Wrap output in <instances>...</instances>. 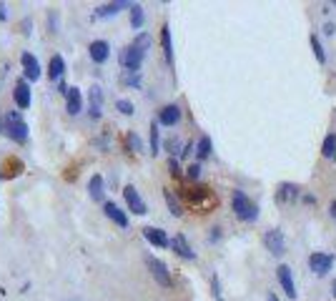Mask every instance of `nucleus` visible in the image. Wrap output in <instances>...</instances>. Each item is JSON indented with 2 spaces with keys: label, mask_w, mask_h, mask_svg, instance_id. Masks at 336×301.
Here are the masks:
<instances>
[{
  "label": "nucleus",
  "mask_w": 336,
  "mask_h": 301,
  "mask_svg": "<svg viewBox=\"0 0 336 301\" xmlns=\"http://www.w3.org/2000/svg\"><path fill=\"white\" fill-rule=\"evenodd\" d=\"M233 211H236V216L244 219V221H254V219H256V206L246 198L244 191H236V193H233Z\"/></svg>",
  "instance_id": "1"
},
{
  "label": "nucleus",
  "mask_w": 336,
  "mask_h": 301,
  "mask_svg": "<svg viewBox=\"0 0 336 301\" xmlns=\"http://www.w3.org/2000/svg\"><path fill=\"white\" fill-rule=\"evenodd\" d=\"M143 56H146V51H140L138 45H128V48L121 53V66H123L128 73H138V68H140V63H143Z\"/></svg>",
  "instance_id": "2"
},
{
  "label": "nucleus",
  "mask_w": 336,
  "mask_h": 301,
  "mask_svg": "<svg viewBox=\"0 0 336 301\" xmlns=\"http://www.w3.org/2000/svg\"><path fill=\"white\" fill-rule=\"evenodd\" d=\"M146 264H148V269H151L153 279H156L161 286H171V276H168V269H166V264H163V261H158L156 256H146Z\"/></svg>",
  "instance_id": "3"
},
{
  "label": "nucleus",
  "mask_w": 336,
  "mask_h": 301,
  "mask_svg": "<svg viewBox=\"0 0 336 301\" xmlns=\"http://www.w3.org/2000/svg\"><path fill=\"white\" fill-rule=\"evenodd\" d=\"M264 243L269 246V251L273 256H281L283 251H286V241H283V233L278 231V228H271L266 231V236H264Z\"/></svg>",
  "instance_id": "4"
},
{
  "label": "nucleus",
  "mask_w": 336,
  "mask_h": 301,
  "mask_svg": "<svg viewBox=\"0 0 336 301\" xmlns=\"http://www.w3.org/2000/svg\"><path fill=\"white\" fill-rule=\"evenodd\" d=\"M8 131H10V138H15V141H25L28 138V126L20 121L18 113L8 116Z\"/></svg>",
  "instance_id": "5"
},
{
  "label": "nucleus",
  "mask_w": 336,
  "mask_h": 301,
  "mask_svg": "<svg viewBox=\"0 0 336 301\" xmlns=\"http://www.w3.org/2000/svg\"><path fill=\"white\" fill-rule=\"evenodd\" d=\"M276 274H278V281H281V286H283L286 296H289V299H296V284H294L291 269H289L286 264H281V266L276 269Z\"/></svg>",
  "instance_id": "6"
},
{
  "label": "nucleus",
  "mask_w": 336,
  "mask_h": 301,
  "mask_svg": "<svg viewBox=\"0 0 336 301\" xmlns=\"http://www.w3.org/2000/svg\"><path fill=\"white\" fill-rule=\"evenodd\" d=\"M309 264L316 274H326L331 266H334V256L331 254H311L309 256Z\"/></svg>",
  "instance_id": "7"
},
{
  "label": "nucleus",
  "mask_w": 336,
  "mask_h": 301,
  "mask_svg": "<svg viewBox=\"0 0 336 301\" xmlns=\"http://www.w3.org/2000/svg\"><path fill=\"white\" fill-rule=\"evenodd\" d=\"M123 196H126V204H128V209L138 214V216H143L146 214V204H143V198L138 196V191H135L133 186H126L123 188Z\"/></svg>",
  "instance_id": "8"
},
{
  "label": "nucleus",
  "mask_w": 336,
  "mask_h": 301,
  "mask_svg": "<svg viewBox=\"0 0 336 301\" xmlns=\"http://www.w3.org/2000/svg\"><path fill=\"white\" fill-rule=\"evenodd\" d=\"M143 236L153 243V246H158V248H166L171 241H168V236H166V231H161V228H153V226H146L143 228Z\"/></svg>",
  "instance_id": "9"
},
{
  "label": "nucleus",
  "mask_w": 336,
  "mask_h": 301,
  "mask_svg": "<svg viewBox=\"0 0 336 301\" xmlns=\"http://www.w3.org/2000/svg\"><path fill=\"white\" fill-rule=\"evenodd\" d=\"M13 98H15V103H18L20 108H28V106H30V88H28L25 80H18V83H15Z\"/></svg>",
  "instance_id": "10"
},
{
  "label": "nucleus",
  "mask_w": 336,
  "mask_h": 301,
  "mask_svg": "<svg viewBox=\"0 0 336 301\" xmlns=\"http://www.w3.org/2000/svg\"><path fill=\"white\" fill-rule=\"evenodd\" d=\"M158 121H161L163 126H176V123L181 121V108H178V106H166V108H161Z\"/></svg>",
  "instance_id": "11"
},
{
  "label": "nucleus",
  "mask_w": 336,
  "mask_h": 301,
  "mask_svg": "<svg viewBox=\"0 0 336 301\" xmlns=\"http://www.w3.org/2000/svg\"><path fill=\"white\" fill-rule=\"evenodd\" d=\"M23 68H25V78L28 80H38L40 78V66H38V61L30 56V53H23Z\"/></svg>",
  "instance_id": "12"
},
{
  "label": "nucleus",
  "mask_w": 336,
  "mask_h": 301,
  "mask_svg": "<svg viewBox=\"0 0 336 301\" xmlns=\"http://www.w3.org/2000/svg\"><path fill=\"white\" fill-rule=\"evenodd\" d=\"M103 211H106V216H108L111 221H116L118 226H123V228L128 226V216H126V214H123V211H121L116 204H111V201H108V204L103 206Z\"/></svg>",
  "instance_id": "13"
},
{
  "label": "nucleus",
  "mask_w": 336,
  "mask_h": 301,
  "mask_svg": "<svg viewBox=\"0 0 336 301\" xmlns=\"http://www.w3.org/2000/svg\"><path fill=\"white\" fill-rule=\"evenodd\" d=\"M66 95H68V113H70V116H78V113H80V106H83L80 90H78V88H68Z\"/></svg>",
  "instance_id": "14"
},
{
  "label": "nucleus",
  "mask_w": 336,
  "mask_h": 301,
  "mask_svg": "<svg viewBox=\"0 0 336 301\" xmlns=\"http://www.w3.org/2000/svg\"><path fill=\"white\" fill-rule=\"evenodd\" d=\"M108 43L106 40H95V43H90V58L95 61V63H103V61H108Z\"/></svg>",
  "instance_id": "15"
},
{
  "label": "nucleus",
  "mask_w": 336,
  "mask_h": 301,
  "mask_svg": "<svg viewBox=\"0 0 336 301\" xmlns=\"http://www.w3.org/2000/svg\"><path fill=\"white\" fill-rule=\"evenodd\" d=\"M101 108H103V93H101L98 85H93L90 88V116L98 118L101 116Z\"/></svg>",
  "instance_id": "16"
},
{
  "label": "nucleus",
  "mask_w": 336,
  "mask_h": 301,
  "mask_svg": "<svg viewBox=\"0 0 336 301\" xmlns=\"http://www.w3.org/2000/svg\"><path fill=\"white\" fill-rule=\"evenodd\" d=\"M171 246H173V251L178 254V256H183V259H194L196 254L191 251V246L186 243V236H176L173 241H171Z\"/></svg>",
  "instance_id": "17"
},
{
  "label": "nucleus",
  "mask_w": 336,
  "mask_h": 301,
  "mask_svg": "<svg viewBox=\"0 0 336 301\" xmlns=\"http://www.w3.org/2000/svg\"><path fill=\"white\" fill-rule=\"evenodd\" d=\"M63 71H66V61H63L61 56H53V58H51V63H48V75L56 80V78H61V75H63Z\"/></svg>",
  "instance_id": "18"
},
{
  "label": "nucleus",
  "mask_w": 336,
  "mask_h": 301,
  "mask_svg": "<svg viewBox=\"0 0 336 301\" xmlns=\"http://www.w3.org/2000/svg\"><path fill=\"white\" fill-rule=\"evenodd\" d=\"M161 40H163V53H166V61H168V63H173V45H171V30H168V25H163V28H161Z\"/></svg>",
  "instance_id": "19"
},
{
  "label": "nucleus",
  "mask_w": 336,
  "mask_h": 301,
  "mask_svg": "<svg viewBox=\"0 0 336 301\" xmlns=\"http://www.w3.org/2000/svg\"><path fill=\"white\" fill-rule=\"evenodd\" d=\"M88 191H90V196H93L95 201H101V198H103V178H101V176H93L90 183H88Z\"/></svg>",
  "instance_id": "20"
},
{
  "label": "nucleus",
  "mask_w": 336,
  "mask_h": 301,
  "mask_svg": "<svg viewBox=\"0 0 336 301\" xmlns=\"http://www.w3.org/2000/svg\"><path fill=\"white\" fill-rule=\"evenodd\" d=\"M128 3H111V5H101L98 10H95V15L98 18H106V15H116L121 8H126Z\"/></svg>",
  "instance_id": "21"
},
{
  "label": "nucleus",
  "mask_w": 336,
  "mask_h": 301,
  "mask_svg": "<svg viewBox=\"0 0 336 301\" xmlns=\"http://www.w3.org/2000/svg\"><path fill=\"white\" fill-rule=\"evenodd\" d=\"M296 196H299V188H296V186H294V183H289V186H286V183H283V186H281V188H278V201H281V204H283V201H286V198H289V201H294V198H296Z\"/></svg>",
  "instance_id": "22"
},
{
  "label": "nucleus",
  "mask_w": 336,
  "mask_h": 301,
  "mask_svg": "<svg viewBox=\"0 0 336 301\" xmlns=\"http://www.w3.org/2000/svg\"><path fill=\"white\" fill-rule=\"evenodd\" d=\"M321 153H324L326 158H336V136H334V133H329V136L324 138V146H321Z\"/></svg>",
  "instance_id": "23"
},
{
  "label": "nucleus",
  "mask_w": 336,
  "mask_h": 301,
  "mask_svg": "<svg viewBox=\"0 0 336 301\" xmlns=\"http://www.w3.org/2000/svg\"><path fill=\"white\" fill-rule=\"evenodd\" d=\"M166 204H168V209H171L173 216H181V214H183V211H181V204H178L176 196H173V191H166Z\"/></svg>",
  "instance_id": "24"
},
{
  "label": "nucleus",
  "mask_w": 336,
  "mask_h": 301,
  "mask_svg": "<svg viewBox=\"0 0 336 301\" xmlns=\"http://www.w3.org/2000/svg\"><path fill=\"white\" fill-rule=\"evenodd\" d=\"M131 25L140 28L143 25V8L140 5H131Z\"/></svg>",
  "instance_id": "25"
},
{
  "label": "nucleus",
  "mask_w": 336,
  "mask_h": 301,
  "mask_svg": "<svg viewBox=\"0 0 336 301\" xmlns=\"http://www.w3.org/2000/svg\"><path fill=\"white\" fill-rule=\"evenodd\" d=\"M196 156H199V158H208V156H211V141H208V138H206V136H203L201 141H199V148H196Z\"/></svg>",
  "instance_id": "26"
},
{
  "label": "nucleus",
  "mask_w": 336,
  "mask_h": 301,
  "mask_svg": "<svg viewBox=\"0 0 336 301\" xmlns=\"http://www.w3.org/2000/svg\"><path fill=\"white\" fill-rule=\"evenodd\" d=\"M311 48H314V53H316V61H319V63H326L324 48H321V43H319V38H316V35H311Z\"/></svg>",
  "instance_id": "27"
},
{
  "label": "nucleus",
  "mask_w": 336,
  "mask_h": 301,
  "mask_svg": "<svg viewBox=\"0 0 336 301\" xmlns=\"http://www.w3.org/2000/svg\"><path fill=\"white\" fill-rule=\"evenodd\" d=\"M151 153H158V123L151 126Z\"/></svg>",
  "instance_id": "28"
},
{
  "label": "nucleus",
  "mask_w": 336,
  "mask_h": 301,
  "mask_svg": "<svg viewBox=\"0 0 336 301\" xmlns=\"http://www.w3.org/2000/svg\"><path fill=\"white\" fill-rule=\"evenodd\" d=\"M116 108H118L123 116H131V113H133V103H131V101H118Z\"/></svg>",
  "instance_id": "29"
},
{
  "label": "nucleus",
  "mask_w": 336,
  "mask_h": 301,
  "mask_svg": "<svg viewBox=\"0 0 336 301\" xmlns=\"http://www.w3.org/2000/svg\"><path fill=\"white\" fill-rule=\"evenodd\" d=\"M133 45H138L140 51H148V45H151V38H148L146 33H140V35L135 38V43H133Z\"/></svg>",
  "instance_id": "30"
},
{
  "label": "nucleus",
  "mask_w": 336,
  "mask_h": 301,
  "mask_svg": "<svg viewBox=\"0 0 336 301\" xmlns=\"http://www.w3.org/2000/svg\"><path fill=\"white\" fill-rule=\"evenodd\" d=\"M128 143H131V148H133V150H140V141H138V136L131 133V136H128Z\"/></svg>",
  "instance_id": "31"
},
{
  "label": "nucleus",
  "mask_w": 336,
  "mask_h": 301,
  "mask_svg": "<svg viewBox=\"0 0 336 301\" xmlns=\"http://www.w3.org/2000/svg\"><path fill=\"white\" fill-rule=\"evenodd\" d=\"M188 176H191V178H199V176H201V166H191V168H188Z\"/></svg>",
  "instance_id": "32"
},
{
  "label": "nucleus",
  "mask_w": 336,
  "mask_h": 301,
  "mask_svg": "<svg viewBox=\"0 0 336 301\" xmlns=\"http://www.w3.org/2000/svg\"><path fill=\"white\" fill-rule=\"evenodd\" d=\"M5 18H8V10H5V5L0 3V20H5Z\"/></svg>",
  "instance_id": "33"
},
{
  "label": "nucleus",
  "mask_w": 336,
  "mask_h": 301,
  "mask_svg": "<svg viewBox=\"0 0 336 301\" xmlns=\"http://www.w3.org/2000/svg\"><path fill=\"white\" fill-rule=\"evenodd\" d=\"M324 30H326V35H334V25L329 23V25H324Z\"/></svg>",
  "instance_id": "34"
},
{
  "label": "nucleus",
  "mask_w": 336,
  "mask_h": 301,
  "mask_svg": "<svg viewBox=\"0 0 336 301\" xmlns=\"http://www.w3.org/2000/svg\"><path fill=\"white\" fill-rule=\"evenodd\" d=\"M331 291H334V296H336V279H334V284H331Z\"/></svg>",
  "instance_id": "35"
},
{
  "label": "nucleus",
  "mask_w": 336,
  "mask_h": 301,
  "mask_svg": "<svg viewBox=\"0 0 336 301\" xmlns=\"http://www.w3.org/2000/svg\"><path fill=\"white\" fill-rule=\"evenodd\" d=\"M331 214H334V216H336V204H331Z\"/></svg>",
  "instance_id": "36"
},
{
  "label": "nucleus",
  "mask_w": 336,
  "mask_h": 301,
  "mask_svg": "<svg viewBox=\"0 0 336 301\" xmlns=\"http://www.w3.org/2000/svg\"><path fill=\"white\" fill-rule=\"evenodd\" d=\"M269 301H278V299H276V296H273V294H269Z\"/></svg>",
  "instance_id": "37"
}]
</instances>
